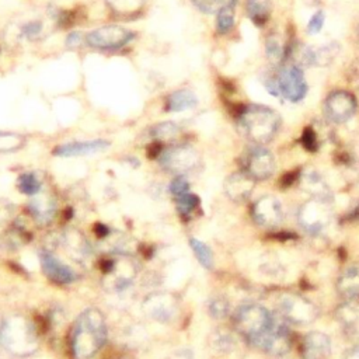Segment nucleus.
<instances>
[{
  "label": "nucleus",
  "instance_id": "nucleus-2",
  "mask_svg": "<svg viewBox=\"0 0 359 359\" xmlns=\"http://www.w3.org/2000/svg\"><path fill=\"white\" fill-rule=\"evenodd\" d=\"M282 119L279 114L259 104H251L243 108L238 114V125L243 133L254 144H266L278 135Z\"/></svg>",
  "mask_w": 359,
  "mask_h": 359
},
{
  "label": "nucleus",
  "instance_id": "nucleus-5",
  "mask_svg": "<svg viewBox=\"0 0 359 359\" xmlns=\"http://www.w3.org/2000/svg\"><path fill=\"white\" fill-rule=\"evenodd\" d=\"M278 316L287 324L310 325L317 320L318 309L299 293H283L278 299Z\"/></svg>",
  "mask_w": 359,
  "mask_h": 359
},
{
  "label": "nucleus",
  "instance_id": "nucleus-21",
  "mask_svg": "<svg viewBox=\"0 0 359 359\" xmlns=\"http://www.w3.org/2000/svg\"><path fill=\"white\" fill-rule=\"evenodd\" d=\"M300 188L309 194L313 199H321L331 202L332 192L323 175L316 170H306L300 177Z\"/></svg>",
  "mask_w": 359,
  "mask_h": 359
},
{
  "label": "nucleus",
  "instance_id": "nucleus-14",
  "mask_svg": "<svg viewBox=\"0 0 359 359\" xmlns=\"http://www.w3.org/2000/svg\"><path fill=\"white\" fill-rule=\"evenodd\" d=\"M252 220L262 227H276L283 220V208L278 198L264 195L258 198L251 208Z\"/></svg>",
  "mask_w": 359,
  "mask_h": 359
},
{
  "label": "nucleus",
  "instance_id": "nucleus-37",
  "mask_svg": "<svg viewBox=\"0 0 359 359\" xmlns=\"http://www.w3.org/2000/svg\"><path fill=\"white\" fill-rule=\"evenodd\" d=\"M234 7L222 8L216 14V29L219 34H227L234 27Z\"/></svg>",
  "mask_w": 359,
  "mask_h": 359
},
{
  "label": "nucleus",
  "instance_id": "nucleus-17",
  "mask_svg": "<svg viewBox=\"0 0 359 359\" xmlns=\"http://www.w3.org/2000/svg\"><path fill=\"white\" fill-rule=\"evenodd\" d=\"M144 311L160 323L170 321L177 311L174 296L168 293H154L144 300Z\"/></svg>",
  "mask_w": 359,
  "mask_h": 359
},
{
  "label": "nucleus",
  "instance_id": "nucleus-34",
  "mask_svg": "<svg viewBox=\"0 0 359 359\" xmlns=\"http://www.w3.org/2000/svg\"><path fill=\"white\" fill-rule=\"evenodd\" d=\"M196 8L206 14H217L222 8L236 7L237 0H192Z\"/></svg>",
  "mask_w": 359,
  "mask_h": 359
},
{
  "label": "nucleus",
  "instance_id": "nucleus-40",
  "mask_svg": "<svg viewBox=\"0 0 359 359\" xmlns=\"http://www.w3.org/2000/svg\"><path fill=\"white\" fill-rule=\"evenodd\" d=\"M43 31V24L42 21L34 20V21H28L21 27V35L29 41L36 39Z\"/></svg>",
  "mask_w": 359,
  "mask_h": 359
},
{
  "label": "nucleus",
  "instance_id": "nucleus-15",
  "mask_svg": "<svg viewBox=\"0 0 359 359\" xmlns=\"http://www.w3.org/2000/svg\"><path fill=\"white\" fill-rule=\"evenodd\" d=\"M39 262L45 276L57 285H69L77 279V273L53 252L42 250L39 252Z\"/></svg>",
  "mask_w": 359,
  "mask_h": 359
},
{
  "label": "nucleus",
  "instance_id": "nucleus-3",
  "mask_svg": "<svg viewBox=\"0 0 359 359\" xmlns=\"http://www.w3.org/2000/svg\"><path fill=\"white\" fill-rule=\"evenodd\" d=\"M275 314L261 304H244L238 307L233 316L236 331L252 345L273 324Z\"/></svg>",
  "mask_w": 359,
  "mask_h": 359
},
{
  "label": "nucleus",
  "instance_id": "nucleus-35",
  "mask_svg": "<svg viewBox=\"0 0 359 359\" xmlns=\"http://www.w3.org/2000/svg\"><path fill=\"white\" fill-rule=\"evenodd\" d=\"M175 206H177V210L178 213L182 216V217H188L191 216L196 208L199 206V198L192 194V192H188L180 198L175 199Z\"/></svg>",
  "mask_w": 359,
  "mask_h": 359
},
{
  "label": "nucleus",
  "instance_id": "nucleus-29",
  "mask_svg": "<svg viewBox=\"0 0 359 359\" xmlns=\"http://www.w3.org/2000/svg\"><path fill=\"white\" fill-rule=\"evenodd\" d=\"M341 45L338 42H328L320 48H314V65L328 66L339 55Z\"/></svg>",
  "mask_w": 359,
  "mask_h": 359
},
{
  "label": "nucleus",
  "instance_id": "nucleus-31",
  "mask_svg": "<svg viewBox=\"0 0 359 359\" xmlns=\"http://www.w3.org/2000/svg\"><path fill=\"white\" fill-rule=\"evenodd\" d=\"M27 139L21 133L14 132H1L0 130V154L14 153L24 147Z\"/></svg>",
  "mask_w": 359,
  "mask_h": 359
},
{
  "label": "nucleus",
  "instance_id": "nucleus-27",
  "mask_svg": "<svg viewBox=\"0 0 359 359\" xmlns=\"http://www.w3.org/2000/svg\"><path fill=\"white\" fill-rule=\"evenodd\" d=\"M17 189L24 194V195H28V196H35L36 194L41 192V180L36 177L35 172L32 171H25L22 174L18 175L17 178Z\"/></svg>",
  "mask_w": 359,
  "mask_h": 359
},
{
  "label": "nucleus",
  "instance_id": "nucleus-28",
  "mask_svg": "<svg viewBox=\"0 0 359 359\" xmlns=\"http://www.w3.org/2000/svg\"><path fill=\"white\" fill-rule=\"evenodd\" d=\"M189 247H191L192 252L195 254L198 262H199L203 268H206V269H212V268H213V264H215L213 252H212L210 247H209L206 243H203V241H201V240L192 237V238H189Z\"/></svg>",
  "mask_w": 359,
  "mask_h": 359
},
{
  "label": "nucleus",
  "instance_id": "nucleus-43",
  "mask_svg": "<svg viewBox=\"0 0 359 359\" xmlns=\"http://www.w3.org/2000/svg\"><path fill=\"white\" fill-rule=\"evenodd\" d=\"M342 359H359V342H356L351 349H348Z\"/></svg>",
  "mask_w": 359,
  "mask_h": 359
},
{
  "label": "nucleus",
  "instance_id": "nucleus-39",
  "mask_svg": "<svg viewBox=\"0 0 359 359\" xmlns=\"http://www.w3.org/2000/svg\"><path fill=\"white\" fill-rule=\"evenodd\" d=\"M168 191L177 199V198H180V196H182V195L189 192V182H188V180L184 175H177L171 181V184L168 187Z\"/></svg>",
  "mask_w": 359,
  "mask_h": 359
},
{
  "label": "nucleus",
  "instance_id": "nucleus-18",
  "mask_svg": "<svg viewBox=\"0 0 359 359\" xmlns=\"http://www.w3.org/2000/svg\"><path fill=\"white\" fill-rule=\"evenodd\" d=\"M300 353L303 359H328L331 355V339L321 331L309 332L303 341Z\"/></svg>",
  "mask_w": 359,
  "mask_h": 359
},
{
  "label": "nucleus",
  "instance_id": "nucleus-41",
  "mask_svg": "<svg viewBox=\"0 0 359 359\" xmlns=\"http://www.w3.org/2000/svg\"><path fill=\"white\" fill-rule=\"evenodd\" d=\"M324 22H325V14H324V11H323V10H317V11L310 17L306 29H307V32H309L310 35H314V34H317V32H320V31L323 29Z\"/></svg>",
  "mask_w": 359,
  "mask_h": 359
},
{
  "label": "nucleus",
  "instance_id": "nucleus-22",
  "mask_svg": "<svg viewBox=\"0 0 359 359\" xmlns=\"http://www.w3.org/2000/svg\"><path fill=\"white\" fill-rule=\"evenodd\" d=\"M28 210L39 224H48L56 215V202L49 194H36L28 202Z\"/></svg>",
  "mask_w": 359,
  "mask_h": 359
},
{
  "label": "nucleus",
  "instance_id": "nucleus-36",
  "mask_svg": "<svg viewBox=\"0 0 359 359\" xmlns=\"http://www.w3.org/2000/svg\"><path fill=\"white\" fill-rule=\"evenodd\" d=\"M208 311H209L210 317H213L216 320H222V318L229 316V313H230V303L223 296H213L208 302Z\"/></svg>",
  "mask_w": 359,
  "mask_h": 359
},
{
  "label": "nucleus",
  "instance_id": "nucleus-16",
  "mask_svg": "<svg viewBox=\"0 0 359 359\" xmlns=\"http://www.w3.org/2000/svg\"><path fill=\"white\" fill-rule=\"evenodd\" d=\"M335 317L344 334L349 339L359 342V297L344 300L338 306Z\"/></svg>",
  "mask_w": 359,
  "mask_h": 359
},
{
  "label": "nucleus",
  "instance_id": "nucleus-12",
  "mask_svg": "<svg viewBox=\"0 0 359 359\" xmlns=\"http://www.w3.org/2000/svg\"><path fill=\"white\" fill-rule=\"evenodd\" d=\"M135 32L121 25L100 27L86 35V42L97 49H118L129 43Z\"/></svg>",
  "mask_w": 359,
  "mask_h": 359
},
{
  "label": "nucleus",
  "instance_id": "nucleus-6",
  "mask_svg": "<svg viewBox=\"0 0 359 359\" xmlns=\"http://www.w3.org/2000/svg\"><path fill=\"white\" fill-rule=\"evenodd\" d=\"M102 282L105 289L119 292L129 286L132 279L136 275V264L133 259L123 254L109 255L101 261Z\"/></svg>",
  "mask_w": 359,
  "mask_h": 359
},
{
  "label": "nucleus",
  "instance_id": "nucleus-25",
  "mask_svg": "<svg viewBox=\"0 0 359 359\" xmlns=\"http://www.w3.org/2000/svg\"><path fill=\"white\" fill-rule=\"evenodd\" d=\"M245 10L255 25H264L271 18L272 3L271 0H247Z\"/></svg>",
  "mask_w": 359,
  "mask_h": 359
},
{
  "label": "nucleus",
  "instance_id": "nucleus-8",
  "mask_svg": "<svg viewBox=\"0 0 359 359\" xmlns=\"http://www.w3.org/2000/svg\"><path fill=\"white\" fill-rule=\"evenodd\" d=\"M331 202L321 199H310L304 202L297 212L299 224L309 234L321 233L331 222Z\"/></svg>",
  "mask_w": 359,
  "mask_h": 359
},
{
  "label": "nucleus",
  "instance_id": "nucleus-7",
  "mask_svg": "<svg viewBox=\"0 0 359 359\" xmlns=\"http://www.w3.org/2000/svg\"><path fill=\"white\" fill-rule=\"evenodd\" d=\"M251 346L276 358L286 355L292 348V334L287 323L275 314V320L271 328Z\"/></svg>",
  "mask_w": 359,
  "mask_h": 359
},
{
  "label": "nucleus",
  "instance_id": "nucleus-24",
  "mask_svg": "<svg viewBox=\"0 0 359 359\" xmlns=\"http://www.w3.org/2000/svg\"><path fill=\"white\" fill-rule=\"evenodd\" d=\"M198 105V97L192 90L180 88L172 91L165 100V111L168 112H181L187 109H192Z\"/></svg>",
  "mask_w": 359,
  "mask_h": 359
},
{
  "label": "nucleus",
  "instance_id": "nucleus-1",
  "mask_svg": "<svg viewBox=\"0 0 359 359\" xmlns=\"http://www.w3.org/2000/svg\"><path fill=\"white\" fill-rule=\"evenodd\" d=\"M107 323L98 309L84 310L72 330V353L74 359L93 358L107 341Z\"/></svg>",
  "mask_w": 359,
  "mask_h": 359
},
{
  "label": "nucleus",
  "instance_id": "nucleus-11",
  "mask_svg": "<svg viewBox=\"0 0 359 359\" xmlns=\"http://www.w3.org/2000/svg\"><path fill=\"white\" fill-rule=\"evenodd\" d=\"M158 160L161 167H164L167 171L182 175L184 172L192 171L194 168L198 167L199 154L191 146L178 144V146H171L164 149Z\"/></svg>",
  "mask_w": 359,
  "mask_h": 359
},
{
  "label": "nucleus",
  "instance_id": "nucleus-4",
  "mask_svg": "<svg viewBox=\"0 0 359 359\" xmlns=\"http://www.w3.org/2000/svg\"><path fill=\"white\" fill-rule=\"evenodd\" d=\"M0 341L14 355L25 356L36 349L38 334L35 327L24 317H13L6 320Z\"/></svg>",
  "mask_w": 359,
  "mask_h": 359
},
{
  "label": "nucleus",
  "instance_id": "nucleus-38",
  "mask_svg": "<svg viewBox=\"0 0 359 359\" xmlns=\"http://www.w3.org/2000/svg\"><path fill=\"white\" fill-rule=\"evenodd\" d=\"M265 53H266L268 59L272 63H279L285 57V55H286L283 45L280 43V41L275 35H272V36H269L266 39V42H265Z\"/></svg>",
  "mask_w": 359,
  "mask_h": 359
},
{
  "label": "nucleus",
  "instance_id": "nucleus-30",
  "mask_svg": "<svg viewBox=\"0 0 359 359\" xmlns=\"http://www.w3.org/2000/svg\"><path fill=\"white\" fill-rule=\"evenodd\" d=\"M180 135V126L175 122H158L150 129V136L157 142H168Z\"/></svg>",
  "mask_w": 359,
  "mask_h": 359
},
{
  "label": "nucleus",
  "instance_id": "nucleus-19",
  "mask_svg": "<svg viewBox=\"0 0 359 359\" xmlns=\"http://www.w3.org/2000/svg\"><path fill=\"white\" fill-rule=\"evenodd\" d=\"M109 142L104 139H94V140H81V142H70L63 143L55 147L53 154L57 157H77V156H87L95 154L107 150L109 147Z\"/></svg>",
  "mask_w": 359,
  "mask_h": 359
},
{
  "label": "nucleus",
  "instance_id": "nucleus-33",
  "mask_svg": "<svg viewBox=\"0 0 359 359\" xmlns=\"http://www.w3.org/2000/svg\"><path fill=\"white\" fill-rule=\"evenodd\" d=\"M210 342H212L213 349H216L217 352H222V353H227V352L233 351L234 346H236V341H234L233 335L229 334L227 331H223V330L216 331L212 335Z\"/></svg>",
  "mask_w": 359,
  "mask_h": 359
},
{
  "label": "nucleus",
  "instance_id": "nucleus-10",
  "mask_svg": "<svg viewBox=\"0 0 359 359\" xmlns=\"http://www.w3.org/2000/svg\"><path fill=\"white\" fill-rule=\"evenodd\" d=\"M279 95L290 102H300L307 95V81L304 79L303 69L296 65H287L280 67L276 74Z\"/></svg>",
  "mask_w": 359,
  "mask_h": 359
},
{
  "label": "nucleus",
  "instance_id": "nucleus-45",
  "mask_svg": "<svg viewBox=\"0 0 359 359\" xmlns=\"http://www.w3.org/2000/svg\"><path fill=\"white\" fill-rule=\"evenodd\" d=\"M4 324H6V320L0 316V338H1V332H3V328H4Z\"/></svg>",
  "mask_w": 359,
  "mask_h": 359
},
{
  "label": "nucleus",
  "instance_id": "nucleus-13",
  "mask_svg": "<svg viewBox=\"0 0 359 359\" xmlns=\"http://www.w3.org/2000/svg\"><path fill=\"white\" fill-rule=\"evenodd\" d=\"M356 98L344 90H335L324 100V115L334 123L348 122L356 112Z\"/></svg>",
  "mask_w": 359,
  "mask_h": 359
},
{
  "label": "nucleus",
  "instance_id": "nucleus-9",
  "mask_svg": "<svg viewBox=\"0 0 359 359\" xmlns=\"http://www.w3.org/2000/svg\"><path fill=\"white\" fill-rule=\"evenodd\" d=\"M243 171L252 177L255 181H264L273 175L276 164L273 154L261 144L248 147L241 158Z\"/></svg>",
  "mask_w": 359,
  "mask_h": 359
},
{
  "label": "nucleus",
  "instance_id": "nucleus-20",
  "mask_svg": "<svg viewBox=\"0 0 359 359\" xmlns=\"http://www.w3.org/2000/svg\"><path fill=\"white\" fill-rule=\"evenodd\" d=\"M255 180L244 171L230 174L224 181V192L234 202H244L252 194Z\"/></svg>",
  "mask_w": 359,
  "mask_h": 359
},
{
  "label": "nucleus",
  "instance_id": "nucleus-44",
  "mask_svg": "<svg viewBox=\"0 0 359 359\" xmlns=\"http://www.w3.org/2000/svg\"><path fill=\"white\" fill-rule=\"evenodd\" d=\"M172 359H192V353L191 351H180L174 355Z\"/></svg>",
  "mask_w": 359,
  "mask_h": 359
},
{
  "label": "nucleus",
  "instance_id": "nucleus-32",
  "mask_svg": "<svg viewBox=\"0 0 359 359\" xmlns=\"http://www.w3.org/2000/svg\"><path fill=\"white\" fill-rule=\"evenodd\" d=\"M105 3L118 14L130 15L142 10L144 0H105Z\"/></svg>",
  "mask_w": 359,
  "mask_h": 359
},
{
  "label": "nucleus",
  "instance_id": "nucleus-23",
  "mask_svg": "<svg viewBox=\"0 0 359 359\" xmlns=\"http://www.w3.org/2000/svg\"><path fill=\"white\" fill-rule=\"evenodd\" d=\"M335 286L344 300L359 297V265L352 264L344 268L337 278Z\"/></svg>",
  "mask_w": 359,
  "mask_h": 359
},
{
  "label": "nucleus",
  "instance_id": "nucleus-26",
  "mask_svg": "<svg viewBox=\"0 0 359 359\" xmlns=\"http://www.w3.org/2000/svg\"><path fill=\"white\" fill-rule=\"evenodd\" d=\"M290 60H292V65H296L300 69L313 66L314 65V48L307 46L304 43L293 45L290 49Z\"/></svg>",
  "mask_w": 359,
  "mask_h": 359
},
{
  "label": "nucleus",
  "instance_id": "nucleus-42",
  "mask_svg": "<svg viewBox=\"0 0 359 359\" xmlns=\"http://www.w3.org/2000/svg\"><path fill=\"white\" fill-rule=\"evenodd\" d=\"M81 41H83L81 32L74 31V32H72V34L67 35V38H66V45L70 46V48H72V46H79V45L81 43Z\"/></svg>",
  "mask_w": 359,
  "mask_h": 359
}]
</instances>
